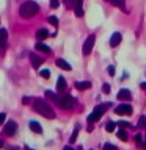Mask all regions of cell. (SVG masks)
<instances>
[{
  "label": "cell",
  "instance_id": "6da1fadb",
  "mask_svg": "<svg viewBox=\"0 0 146 150\" xmlns=\"http://www.w3.org/2000/svg\"><path fill=\"white\" fill-rule=\"evenodd\" d=\"M39 11V5H38L36 2H25L21 5V8H19V14H21V17L24 19H30L33 17L35 14Z\"/></svg>",
  "mask_w": 146,
  "mask_h": 150
},
{
  "label": "cell",
  "instance_id": "7a4b0ae2",
  "mask_svg": "<svg viewBox=\"0 0 146 150\" xmlns=\"http://www.w3.org/2000/svg\"><path fill=\"white\" fill-rule=\"evenodd\" d=\"M33 108H35L36 112H39L41 116H44L46 119H54L55 117V112L54 110L50 108V105L44 100H36L35 103H33Z\"/></svg>",
  "mask_w": 146,
  "mask_h": 150
},
{
  "label": "cell",
  "instance_id": "3957f363",
  "mask_svg": "<svg viewBox=\"0 0 146 150\" xmlns=\"http://www.w3.org/2000/svg\"><path fill=\"white\" fill-rule=\"evenodd\" d=\"M110 106H112V103H102V105H97V106L93 110L91 114L88 116V122H89V124H93V122L99 120V119L104 116V112H105Z\"/></svg>",
  "mask_w": 146,
  "mask_h": 150
},
{
  "label": "cell",
  "instance_id": "277c9868",
  "mask_svg": "<svg viewBox=\"0 0 146 150\" xmlns=\"http://www.w3.org/2000/svg\"><path fill=\"white\" fill-rule=\"evenodd\" d=\"M75 105V98L72 96H69V94H66V96H61L60 97V108H63V110H71V108H74Z\"/></svg>",
  "mask_w": 146,
  "mask_h": 150
},
{
  "label": "cell",
  "instance_id": "5b68a950",
  "mask_svg": "<svg viewBox=\"0 0 146 150\" xmlns=\"http://www.w3.org/2000/svg\"><path fill=\"white\" fill-rule=\"evenodd\" d=\"M115 112L116 114H120V116H130L132 112H134V110H132V106L129 105V103H121V105H118L115 108Z\"/></svg>",
  "mask_w": 146,
  "mask_h": 150
},
{
  "label": "cell",
  "instance_id": "8992f818",
  "mask_svg": "<svg viewBox=\"0 0 146 150\" xmlns=\"http://www.w3.org/2000/svg\"><path fill=\"white\" fill-rule=\"evenodd\" d=\"M94 39H96V36H94V35H89L88 36V39L85 41L83 49H82L83 55H89V53H91V50H93V47H94Z\"/></svg>",
  "mask_w": 146,
  "mask_h": 150
},
{
  "label": "cell",
  "instance_id": "52a82bcc",
  "mask_svg": "<svg viewBox=\"0 0 146 150\" xmlns=\"http://www.w3.org/2000/svg\"><path fill=\"white\" fill-rule=\"evenodd\" d=\"M16 131H17V124H16V122L9 120V122H6V124L3 125V133H5V134L13 136Z\"/></svg>",
  "mask_w": 146,
  "mask_h": 150
},
{
  "label": "cell",
  "instance_id": "ba28073f",
  "mask_svg": "<svg viewBox=\"0 0 146 150\" xmlns=\"http://www.w3.org/2000/svg\"><path fill=\"white\" fill-rule=\"evenodd\" d=\"M83 0H75V6H74V13H75V16L77 17H82L83 16Z\"/></svg>",
  "mask_w": 146,
  "mask_h": 150
},
{
  "label": "cell",
  "instance_id": "9c48e42d",
  "mask_svg": "<svg viewBox=\"0 0 146 150\" xmlns=\"http://www.w3.org/2000/svg\"><path fill=\"white\" fill-rule=\"evenodd\" d=\"M30 61H31V66L35 69H38L42 64V58H41V56H38L36 53H30Z\"/></svg>",
  "mask_w": 146,
  "mask_h": 150
},
{
  "label": "cell",
  "instance_id": "30bf717a",
  "mask_svg": "<svg viewBox=\"0 0 146 150\" xmlns=\"http://www.w3.org/2000/svg\"><path fill=\"white\" fill-rule=\"evenodd\" d=\"M132 98V94L130 91H127V89H121L120 92H118V100H130Z\"/></svg>",
  "mask_w": 146,
  "mask_h": 150
},
{
  "label": "cell",
  "instance_id": "8fae6325",
  "mask_svg": "<svg viewBox=\"0 0 146 150\" xmlns=\"http://www.w3.org/2000/svg\"><path fill=\"white\" fill-rule=\"evenodd\" d=\"M121 38H122L121 33H113L112 38H110V45H112V47H116V45L121 42Z\"/></svg>",
  "mask_w": 146,
  "mask_h": 150
},
{
  "label": "cell",
  "instance_id": "7c38bea8",
  "mask_svg": "<svg viewBox=\"0 0 146 150\" xmlns=\"http://www.w3.org/2000/svg\"><path fill=\"white\" fill-rule=\"evenodd\" d=\"M57 66H58L60 69H63V70H71L72 67H71V64H68L63 58H58L57 59Z\"/></svg>",
  "mask_w": 146,
  "mask_h": 150
},
{
  "label": "cell",
  "instance_id": "4fadbf2b",
  "mask_svg": "<svg viewBox=\"0 0 146 150\" xmlns=\"http://www.w3.org/2000/svg\"><path fill=\"white\" fill-rule=\"evenodd\" d=\"M36 38H38L39 41H44V39H47V38H49V31H47L46 28H41V30L36 31Z\"/></svg>",
  "mask_w": 146,
  "mask_h": 150
},
{
  "label": "cell",
  "instance_id": "5bb4252c",
  "mask_svg": "<svg viewBox=\"0 0 146 150\" xmlns=\"http://www.w3.org/2000/svg\"><path fill=\"white\" fill-rule=\"evenodd\" d=\"M46 97L49 98V100H52L54 103H57V105H60V97L57 96L55 92H50V91H46Z\"/></svg>",
  "mask_w": 146,
  "mask_h": 150
},
{
  "label": "cell",
  "instance_id": "9a60e30c",
  "mask_svg": "<svg viewBox=\"0 0 146 150\" xmlns=\"http://www.w3.org/2000/svg\"><path fill=\"white\" fill-rule=\"evenodd\" d=\"M75 88H77L79 91H85V89L91 88V83L89 81H75Z\"/></svg>",
  "mask_w": 146,
  "mask_h": 150
},
{
  "label": "cell",
  "instance_id": "2e32d148",
  "mask_svg": "<svg viewBox=\"0 0 146 150\" xmlns=\"http://www.w3.org/2000/svg\"><path fill=\"white\" fill-rule=\"evenodd\" d=\"M28 127H30V130L33 131V133H42V128H41V125L38 124V122H35V120H31V122H30V125H28Z\"/></svg>",
  "mask_w": 146,
  "mask_h": 150
},
{
  "label": "cell",
  "instance_id": "e0dca14e",
  "mask_svg": "<svg viewBox=\"0 0 146 150\" xmlns=\"http://www.w3.org/2000/svg\"><path fill=\"white\" fill-rule=\"evenodd\" d=\"M64 89H66V80H64L63 77H60L58 81H57V91H58V92H63Z\"/></svg>",
  "mask_w": 146,
  "mask_h": 150
},
{
  "label": "cell",
  "instance_id": "ac0fdd59",
  "mask_svg": "<svg viewBox=\"0 0 146 150\" xmlns=\"http://www.w3.org/2000/svg\"><path fill=\"white\" fill-rule=\"evenodd\" d=\"M36 50H41V52H44V53H50V49L47 47L46 44H42V42L39 41V42H36Z\"/></svg>",
  "mask_w": 146,
  "mask_h": 150
},
{
  "label": "cell",
  "instance_id": "d6986e66",
  "mask_svg": "<svg viewBox=\"0 0 146 150\" xmlns=\"http://www.w3.org/2000/svg\"><path fill=\"white\" fill-rule=\"evenodd\" d=\"M110 2L115 5V6H118V8H121L122 11H126V2L124 0H110Z\"/></svg>",
  "mask_w": 146,
  "mask_h": 150
},
{
  "label": "cell",
  "instance_id": "ffe728a7",
  "mask_svg": "<svg viewBox=\"0 0 146 150\" xmlns=\"http://www.w3.org/2000/svg\"><path fill=\"white\" fill-rule=\"evenodd\" d=\"M118 138H120L121 141H127V139H129V136H127V131H126L124 128L120 130V131H118Z\"/></svg>",
  "mask_w": 146,
  "mask_h": 150
},
{
  "label": "cell",
  "instance_id": "44dd1931",
  "mask_svg": "<svg viewBox=\"0 0 146 150\" xmlns=\"http://www.w3.org/2000/svg\"><path fill=\"white\" fill-rule=\"evenodd\" d=\"M115 128H116V124H115V122H108V124L105 125V130L108 131V133H112V131H115Z\"/></svg>",
  "mask_w": 146,
  "mask_h": 150
},
{
  "label": "cell",
  "instance_id": "7402d4cb",
  "mask_svg": "<svg viewBox=\"0 0 146 150\" xmlns=\"http://www.w3.org/2000/svg\"><path fill=\"white\" fill-rule=\"evenodd\" d=\"M0 36H2V42H3V47H5V44H6V39H8V35H6V30H5V28H2V30H0Z\"/></svg>",
  "mask_w": 146,
  "mask_h": 150
},
{
  "label": "cell",
  "instance_id": "603a6c76",
  "mask_svg": "<svg viewBox=\"0 0 146 150\" xmlns=\"http://www.w3.org/2000/svg\"><path fill=\"white\" fill-rule=\"evenodd\" d=\"M49 5H50L52 9H57L60 6V0H49Z\"/></svg>",
  "mask_w": 146,
  "mask_h": 150
},
{
  "label": "cell",
  "instance_id": "cb8c5ba5",
  "mask_svg": "<svg viewBox=\"0 0 146 150\" xmlns=\"http://www.w3.org/2000/svg\"><path fill=\"white\" fill-rule=\"evenodd\" d=\"M64 5H66V8H72L74 9V6H75V0H64Z\"/></svg>",
  "mask_w": 146,
  "mask_h": 150
},
{
  "label": "cell",
  "instance_id": "d4e9b609",
  "mask_svg": "<svg viewBox=\"0 0 146 150\" xmlns=\"http://www.w3.org/2000/svg\"><path fill=\"white\" fill-rule=\"evenodd\" d=\"M79 130H80V127H75V130H74V133H72V136H71V142H75V138H77V134H79Z\"/></svg>",
  "mask_w": 146,
  "mask_h": 150
},
{
  "label": "cell",
  "instance_id": "484cf974",
  "mask_svg": "<svg viewBox=\"0 0 146 150\" xmlns=\"http://www.w3.org/2000/svg\"><path fill=\"white\" fill-rule=\"evenodd\" d=\"M39 74H41L42 78H50V70H47V69H42Z\"/></svg>",
  "mask_w": 146,
  "mask_h": 150
},
{
  "label": "cell",
  "instance_id": "4316f807",
  "mask_svg": "<svg viewBox=\"0 0 146 150\" xmlns=\"http://www.w3.org/2000/svg\"><path fill=\"white\" fill-rule=\"evenodd\" d=\"M49 23H52V25H58V19H57L55 16H49Z\"/></svg>",
  "mask_w": 146,
  "mask_h": 150
},
{
  "label": "cell",
  "instance_id": "83f0119b",
  "mask_svg": "<svg viewBox=\"0 0 146 150\" xmlns=\"http://www.w3.org/2000/svg\"><path fill=\"white\" fill-rule=\"evenodd\" d=\"M104 150H118V147L113 145V144H105L104 145Z\"/></svg>",
  "mask_w": 146,
  "mask_h": 150
},
{
  "label": "cell",
  "instance_id": "f1b7e54d",
  "mask_svg": "<svg viewBox=\"0 0 146 150\" xmlns=\"http://www.w3.org/2000/svg\"><path fill=\"white\" fill-rule=\"evenodd\" d=\"M102 91H104V94H110V91H112V89H110V84H104V86H102Z\"/></svg>",
  "mask_w": 146,
  "mask_h": 150
},
{
  "label": "cell",
  "instance_id": "f546056e",
  "mask_svg": "<svg viewBox=\"0 0 146 150\" xmlns=\"http://www.w3.org/2000/svg\"><path fill=\"white\" fill-rule=\"evenodd\" d=\"M118 125H120L121 128H126V127H132V125L129 124V122H124V120H121V122H120V124H118Z\"/></svg>",
  "mask_w": 146,
  "mask_h": 150
},
{
  "label": "cell",
  "instance_id": "4dcf8cb0",
  "mask_svg": "<svg viewBox=\"0 0 146 150\" xmlns=\"http://www.w3.org/2000/svg\"><path fill=\"white\" fill-rule=\"evenodd\" d=\"M135 141H137V144H141V142H143V136H141V134H135Z\"/></svg>",
  "mask_w": 146,
  "mask_h": 150
},
{
  "label": "cell",
  "instance_id": "1f68e13d",
  "mask_svg": "<svg viewBox=\"0 0 146 150\" xmlns=\"http://www.w3.org/2000/svg\"><path fill=\"white\" fill-rule=\"evenodd\" d=\"M138 127H146V117H141V119H140Z\"/></svg>",
  "mask_w": 146,
  "mask_h": 150
},
{
  "label": "cell",
  "instance_id": "d6a6232c",
  "mask_svg": "<svg viewBox=\"0 0 146 150\" xmlns=\"http://www.w3.org/2000/svg\"><path fill=\"white\" fill-rule=\"evenodd\" d=\"M108 74H110L112 77L115 75V67H113V66H110V67H108Z\"/></svg>",
  "mask_w": 146,
  "mask_h": 150
},
{
  "label": "cell",
  "instance_id": "836d02e7",
  "mask_svg": "<svg viewBox=\"0 0 146 150\" xmlns=\"http://www.w3.org/2000/svg\"><path fill=\"white\" fill-rule=\"evenodd\" d=\"M22 103H24V105H27V103H30V98H28V97H24V98H22Z\"/></svg>",
  "mask_w": 146,
  "mask_h": 150
},
{
  "label": "cell",
  "instance_id": "e575fe53",
  "mask_svg": "<svg viewBox=\"0 0 146 150\" xmlns=\"http://www.w3.org/2000/svg\"><path fill=\"white\" fill-rule=\"evenodd\" d=\"M0 119H2V124H5V112H3L2 116H0Z\"/></svg>",
  "mask_w": 146,
  "mask_h": 150
},
{
  "label": "cell",
  "instance_id": "d590c367",
  "mask_svg": "<svg viewBox=\"0 0 146 150\" xmlns=\"http://www.w3.org/2000/svg\"><path fill=\"white\" fill-rule=\"evenodd\" d=\"M63 150H74V149H72V147H64Z\"/></svg>",
  "mask_w": 146,
  "mask_h": 150
},
{
  "label": "cell",
  "instance_id": "8d00e7d4",
  "mask_svg": "<svg viewBox=\"0 0 146 150\" xmlns=\"http://www.w3.org/2000/svg\"><path fill=\"white\" fill-rule=\"evenodd\" d=\"M141 88H143V89H146V83H141Z\"/></svg>",
  "mask_w": 146,
  "mask_h": 150
},
{
  "label": "cell",
  "instance_id": "74e56055",
  "mask_svg": "<svg viewBox=\"0 0 146 150\" xmlns=\"http://www.w3.org/2000/svg\"><path fill=\"white\" fill-rule=\"evenodd\" d=\"M143 147H145V149H146V142H145V144H143Z\"/></svg>",
  "mask_w": 146,
  "mask_h": 150
},
{
  "label": "cell",
  "instance_id": "f35d334b",
  "mask_svg": "<svg viewBox=\"0 0 146 150\" xmlns=\"http://www.w3.org/2000/svg\"><path fill=\"white\" fill-rule=\"evenodd\" d=\"M108 2H110V0H108Z\"/></svg>",
  "mask_w": 146,
  "mask_h": 150
}]
</instances>
